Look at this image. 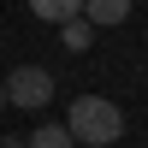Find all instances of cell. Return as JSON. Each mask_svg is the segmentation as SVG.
<instances>
[{
    "label": "cell",
    "mask_w": 148,
    "mask_h": 148,
    "mask_svg": "<svg viewBox=\"0 0 148 148\" xmlns=\"http://www.w3.org/2000/svg\"><path fill=\"white\" fill-rule=\"evenodd\" d=\"M65 130H71V142L113 148L125 136V113H119V101H107V95H77L71 113H65Z\"/></svg>",
    "instance_id": "obj_1"
},
{
    "label": "cell",
    "mask_w": 148,
    "mask_h": 148,
    "mask_svg": "<svg viewBox=\"0 0 148 148\" xmlns=\"http://www.w3.org/2000/svg\"><path fill=\"white\" fill-rule=\"evenodd\" d=\"M0 89H6L12 107H30V113H36V107L53 101V71H47V65H18V71H6Z\"/></svg>",
    "instance_id": "obj_2"
},
{
    "label": "cell",
    "mask_w": 148,
    "mask_h": 148,
    "mask_svg": "<svg viewBox=\"0 0 148 148\" xmlns=\"http://www.w3.org/2000/svg\"><path fill=\"white\" fill-rule=\"evenodd\" d=\"M83 18H89L95 30H113V24L130 18V0H83Z\"/></svg>",
    "instance_id": "obj_3"
},
{
    "label": "cell",
    "mask_w": 148,
    "mask_h": 148,
    "mask_svg": "<svg viewBox=\"0 0 148 148\" xmlns=\"http://www.w3.org/2000/svg\"><path fill=\"white\" fill-rule=\"evenodd\" d=\"M59 42H65V53H89V47H95V24L77 12V18L59 24Z\"/></svg>",
    "instance_id": "obj_4"
},
{
    "label": "cell",
    "mask_w": 148,
    "mask_h": 148,
    "mask_svg": "<svg viewBox=\"0 0 148 148\" xmlns=\"http://www.w3.org/2000/svg\"><path fill=\"white\" fill-rule=\"evenodd\" d=\"M77 12H83V0H30V18H42V24H65Z\"/></svg>",
    "instance_id": "obj_5"
},
{
    "label": "cell",
    "mask_w": 148,
    "mask_h": 148,
    "mask_svg": "<svg viewBox=\"0 0 148 148\" xmlns=\"http://www.w3.org/2000/svg\"><path fill=\"white\" fill-rule=\"evenodd\" d=\"M24 148H71V130H65V125H42Z\"/></svg>",
    "instance_id": "obj_6"
},
{
    "label": "cell",
    "mask_w": 148,
    "mask_h": 148,
    "mask_svg": "<svg viewBox=\"0 0 148 148\" xmlns=\"http://www.w3.org/2000/svg\"><path fill=\"white\" fill-rule=\"evenodd\" d=\"M0 148H24V136H6V142H0Z\"/></svg>",
    "instance_id": "obj_7"
},
{
    "label": "cell",
    "mask_w": 148,
    "mask_h": 148,
    "mask_svg": "<svg viewBox=\"0 0 148 148\" xmlns=\"http://www.w3.org/2000/svg\"><path fill=\"white\" fill-rule=\"evenodd\" d=\"M0 107H6V89H0Z\"/></svg>",
    "instance_id": "obj_8"
},
{
    "label": "cell",
    "mask_w": 148,
    "mask_h": 148,
    "mask_svg": "<svg viewBox=\"0 0 148 148\" xmlns=\"http://www.w3.org/2000/svg\"><path fill=\"white\" fill-rule=\"evenodd\" d=\"M71 148H89V142H71Z\"/></svg>",
    "instance_id": "obj_9"
}]
</instances>
